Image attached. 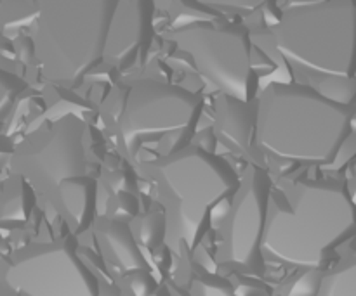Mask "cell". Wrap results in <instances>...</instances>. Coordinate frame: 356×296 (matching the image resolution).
<instances>
[{
	"mask_svg": "<svg viewBox=\"0 0 356 296\" xmlns=\"http://www.w3.org/2000/svg\"><path fill=\"white\" fill-rule=\"evenodd\" d=\"M191 59L195 71L226 99L250 104L257 96L252 40L243 28L191 21L167 35Z\"/></svg>",
	"mask_w": 356,
	"mask_h": 296,
	"instance_id": "obj_7",
	"label": "cell"
},
{
	"mask_svg": "<svg viewBox=\"0 0 356 296\" xmlns=\"http://www.w3.org/2000/svg\"><path fill=\"white\" fill-rule=\"evenodd\" d=\"M31 24V49L47 82L75 87L104 62L117 0L38 2Z\"/></svg>",
	"mask_w": 356,
	"mask_h": 296,
	"instance_id": "obj_6",
	"label": "cell"
},
{
	"mask_svg": "<svg viewBox=\"0 0 356 296\" xmlns=\"http://www.w3.org/2000/svg\"><path fill=\"white\" fill-rule=\"evenodd\" d=\"M197 293H198V296H235L232 291L225 290V288L214 286V284H209V283L200 284L197 290Z\"/></svg>",
	"mask_w": 356,
	"mask_h": 296,
	"instance_id": "obj_13",
	"label": "cell"
},
{
	"mask_svg": "<svg viewBox=\"0 0 356 296\" xmlns=\"http://www.w3.org/2000/svg\"><path fill=\"white\" fill-rule=\"evenodd\" d=\"M355 234L356 210L346 187L329 180H299L271 193L261 255L264 263L316 272Z\"/></svg>",
	"mask_w": 356,
	"mask_h": 296,
	"instance_id": "obj_2",
	"label": "cell"
},
{
	"mask_svg": "<svg viewBox=\"0 0 356 296\" xmlns=\"http://www.w3.org/2000/svg\"><path fill=\"white\" fill-rule=\"evenodd\" d=\"M273 182L264 168L247 166L240 187L221 222V260L229 267L263 272L261 239L266 225Z\"/></svg>",
	"mask_w": 356,
	"mask_h": 296,
	"instance_id": "obj_10",
	"label": "cell"
},
{
	"mask_svg": "<svg viewBox=\"0 0 356 296\" xmlns=\"http://www.w3.org/2000/svg\"><path fill=\"white\" fill-rule=\"evenodd\" d=\"M163 208V241L174 253L193 252L225 220L240 187L232 163L200 146L143 165Z\"/></svg>",
	"mask_w": 356,
	"mask_h": 296,
	"instance_id": "obj_3",
	"label": "cell"
},
{
	"mask_svg": "<svg viewBox=\"0 0 356 296\" xmlns=\"http://www.w3.org/2000/svg\"><path fill=\"white\" fill-rule=\"evenodd\" d=\"M353 113L305 83L275 82L254 101L250 142L273 162L334 168Z\"/></svg>",
	"mask_w": 356,
	"mask_h": 296,
	"instance_id": "obj_1",
	"label": "cell"
},
{
	"mask_svg": "<svg viewBox=\"0 0 356 296\" xmlns=\"http://www.w3.org/2000/svg\"><path fill=\"white\" fill-rule=\"evenodd\" d=\"M204 96L156 78L136 80L122 92L113 118L115 142L131 162H149L190 148L204 113ZM148 162V163H149Z\"/></svg>",
	"mask_w": 356,
	"mask_h": 296,
	"instance_id": "obj_5",
	"label": "cell"
},
{
	"mask_svg": "<svg viewBox=\"0 0 356 296\" xmlns=\"http://www.w3.org/2000/svg\"><path fill=\"white\" fill-rule=\"evenodd\" d=\"M344 187H346L348 196H350L351 203H353V207H355V210H356V168H355L353 175L350 177V180H348V184Z\"/></svg>",
	"mask_w": 356,
	"mask_h": 296,
	"instance_id": "obj_14",
	"label": "cell"
},
{
	"mask_svg": "<svg viewBox=\"0 0 356 296\" xmlns=\"http://www.w3.org/2000/svg\"><path fill=\"white\" fill-rule=\"evenodd\" d=\"M271 45L285 64L313 87L330 78H355L356 2L320 0L282 7L270 28Z\"/></svg>",
	"mask_w": 356,
	"mask_h": 296,
	"instance_id": "obj_4",
	"label": "cell"
},
{
	"mask_svg": "<svg viewBox=\"0 0 356 296\" xmlns=\"http://www.w3.org/2000/svg\"><path fill=\"white\" fill-rule=\"evenodd\" d=\"M350 127H351V134L356 135V113H353V116H351Z\"/></svg>",
	"mask_w": 356,
	"mask_h": 296,
	"instance_id": "obj_15",
	"label": "cell"
},
{
	"mask_svg": "<svg viewBox=\"0 0 356 296\" xmlns=\"http://www.w3.org/2000/svg\"><path fill=\"white\" fill-rule=\"evenodd\" d=\"M313 296H356V256L322 272Z\"/></svg>",
	"mask_w": 356,
	"mask_h": 296,
	"instance_id": "obj_12",
	"label": "cell"
},
{
	"mask_svg": "<svg viewBox=\"0 0 356 296\" xmlns=\"http://www.w3.org/2000/svg\"><path fill=\"white\" fill-rule=\"evenodd\" d=\"M0 291L6 296H99L96 274L70 243L33 245L0 265Z\"/></svg>",
	"mask_w": 356,
	"mask_h": 296,
	"instance_id": "obj_9",
	"label": "cell"
},
{
	"mask_svg": "<svg viewBox=\"0 0 356 296\" xmlns=\"http://www.w3.org/2000/svg\"><path fill=\"white\" fill-rule=\"evenodd\" d=\"M10 172L49 198L70 184L87 179L86 123L76 114L38 128L16 148Z\"/></svg>",
	"mask_w": 356,
	"mask_h": 296,
	"instance_id": "obj_8",
	"label": "cell"
},
{
	"mask_svg": "<svg viewBox=\"0 0 356 296\" xmlns=\"http://www.w3.org/2000/svg\"><path fill=\"white\" fill-rule=\"evenodd\" d=\"M153 14V2H117L104 49V62L117 69L138 64L152 45Z\"/></svg>",
	"mask_w": 356,
	"mask_h": 296,
	"instance_id": "obj_11",
	"label": "cell"
}]
</instances>
